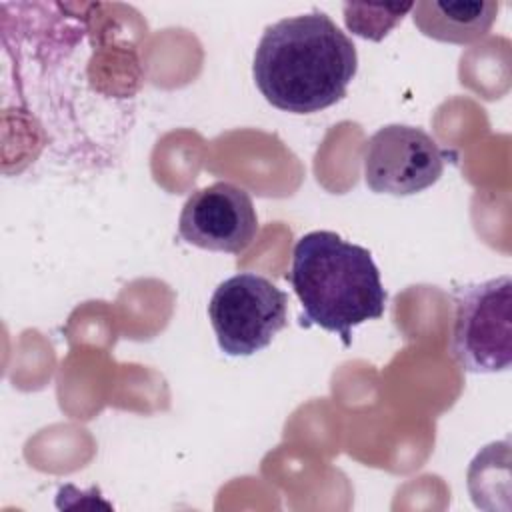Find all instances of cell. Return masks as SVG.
Masks as SVG:
<instances>
[{
	"label": "cell",
	"mask_w": 512,
	"mask_h": 512,
	"mask_svg": "<svg viewBox=\"0 0 512 512\" xmlns=\"http://www.w3.org/2000/svg\"><path fill=\"white\" fill-rule=\"evenodd\" d=\"M354 42L320 10L270 24L254 52L256 88L278 110L312 114L346 96L356 76Z\"/></svg>",
	"instance_id": "1"
},
{
	"label": "cell",
	"mask_w": 512,
	"mask_h": 512,
	"mask_svg": "<svg viewBox=\"0 0 512 512\" xmlns=\"http://www.w3.org/2000/svg\"><path fill=\"white\" fill-rule=\"evenodd\" d=\"M288 280L300 300V326H318L352 344V330L384 314L388 294L372 254L336 232L314 230L292 250Z\"/></svg>",
	"instance_id": "2"
},
{
	"label": "cell",
	"mask_w": 512,
	"mask_h": 512,
	"mask_svg": "<svg viewBox=\"0 0 512 512\" xmlns=\"http://www.w3.org/2000/svg\"><path fill=\"white\" fill-rule=\"evenodd\" d=\"M450 352L472 374H492L512 362V278L508 274L454 290Z\"/></svg>",
	"instance_id": "3"
},
{
	"label": "cell",
	"mask_w": 512,
	"mask_h": 512,
	"mask_svg": "<svg viewBox=\"0 0 512 512\" xmlns=\"http://www.w3.org/2000/svg\"><path fill=\"white\" fill-rule=\"evenodd\" d=\"M208 318L224 354L252 356L286 326L288 296L266 276L240 272L216 286Z\"/></svg>",
	"instance_id": "4"
},
{
	"label": "cell",
	"mask_w": 512,
	"mask_h": 512,
	"mask_svg": "<svg viewBox=\"0 0 512 512\" xmlns=\"http://www.w3.org/2000/svg\"><path fill=\"white\" fill-rule=\"evenodd\" d=\"M446 152L422 128L388 124L364 144V182L376 194L412 196L436 184L444 172Z\"/></svg>",
	"instance_id": "5"
},
{
	"label": "cell",
	"mask_w": 512,
	"mask_h": 512,
	"mask_svg": "<svg viewBox=\"0 0 512 512\" xmlns=\"http://www.w3.org/2000/svg\"><path fill=\"white\" fill-rule=\"evenodd\" d=\"M178 234L202 250L240 254L258 234V216L250 194L218 180L194 190L182 206Z\"/></svg>",
	"instance_id": "6"
},
{
	"label": "cell",
	"mask_w": 512,
	"mask_h": 512,
	"mask_svg": "<svg viewBox=\"0 0 512 512\" xmlns=\"http://www.w3.org/2000/svg\"><path fill=\"white\" fill-rule=\"evenodd\" d=\"M498 14V2H446L422 0L412 6L416 28L438 42L472 44L484 38Z\"/></svg>",
	"instance_id": "7"
},
{
	"label": "cell",
	"mask_w": 512,
	"mask_h": 512,
	"mask_svg": "<svg viewBox=\"0 0 512 512\" xmlns=\"http://www.w3.org/2000/svg\"><path fill=\"white\" fill-rule=\"evenodd\" d=\"M412 6L414 4H344V22L352 34L378 42L402 22Z\"/></svg>",
	"instance_id": "8"
}]
</instances>
